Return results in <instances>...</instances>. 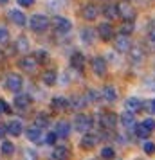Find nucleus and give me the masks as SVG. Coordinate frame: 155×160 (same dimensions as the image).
<instances>
[{"label":"nucleus","mask_w":155,"mask_h":160,"mask_svg":"<svg viewBox=\"0 0 155 160\" xmlns=\"http://www.w3.org/2000/svg\"><path fill=\"white\" fill-rule=\"evenodd\" d=\"M97 34H99V38H101V40H105V42L114 40V27H112L108 22L99 23V27H97Z\"/></svg>","instance_id":"obj_10"},{"label":"nucleus","mask_w":155,"mask_h":160,"mask_svg":"<svg viewBox=\"0 0 155 160\" xmlns=\"http://www.w3.org/2000/svg\"><path fill=\"white\" fill-rule=\"evenodd\" d=\"M22 87H23V79H22V76H20V74L9 72L8 76H6V88H8V90L18 94V92L22 90Z\"/></svg>","instance_id":"obj_2"},{"label":"nucleus","mask_w":155,"mask_h":160,"mask_svg":"<svg viewBox=\"0 0 155 160\" xmlns=\"http://www.w3.org/2000/svg\"><path fill=\"white\" fill-rule=\"evenodd\" d=\"M96 144H97V135H92V133H85L81 142H80V146L85 148V149H92Z\"/></svg>","instance_id":"obj_19"},{"label":"nucleus","mask_w":155,"mask_h":160,"mask_svg":"<svg viewBox=\"0 0 155 160\" xmlns=\"http://www.w3.org/2000/svg\"><path fill=\"white\" fill-rule=\"evenodd\" d=\"M6 133H8V124L0 122V138H4V137H6Z\"/></svg>","instance_id":"obj_45"},{"label":"nucleus","mask_w":155,"mask_h":160,"mask_svg":"<svg viewBox=\"0 0 155 160\" xmlns=\"http://www.w3.org/2000/svg\"><path fill=\"white\" fill-rule=\"evenodd\" d=\"M117 13L125 22H133V18H135V9L128 0H123L117 4Z\"/></svg>","instance_id":"obj_3"},{"label":"nucleus","mask_w":155,"mask_h":160,"mask_svg":"<svg viewBox=\"0 0 155 160\" xmlns=\"http://www.w3.org/2000/svg\"><path fill=\"white\" fill-rule=\"evenodd\" d=\"M34 126L40 128V130H42V128H47V126H49V117L44 115V113H38V115L34 117Z\"/></svg>","instance_id":"obj_31"},{"label":"nucleus","mask_w":155,"mask_h":160,"mask_svg":"<svg viewBox=\"0 0 155 160\" xmlns=\"http://www.w3.org/2000/svg\"><path fill=\"white\" fill-rule=\"evenodd\" d=\"M99 122H101V126H103L105 130H114L117 126V115L114 112H105L99 117Z\"/></svg>","instance_id":"obj_8"},{"label":"nucleus","mask_w":155,"mask_h":160,"mask_svg":"<svg viewBox=\"0 0 155 160\" xmlns=\"http://www.w3.org/2000/svg\"><path fill=\"white\" fill-rule=\"evenodd\" d=\"M128 54H130V61H132L133 65L142 63V59H144V52H142V49H132Z\"/></svg>","instance_id":"obj_27"},{"label":"nucleus","mask_w":155,"mask_h":160,"mask_svg":"<svg viewBox=\"0 0 155 160\" xmlns=\"http://www.w3.org/2000/svg\"><path fill=\"white\" fill-rule=\"evenodd\" d=\"M15 149H16L15 144H13V142H9V140H4L2 146H0V153H2L4 157H11V155L15 153Z\"/></svg>","instance_id":"obj_29"},{"label":"nucleus","mask_w":155,"mask_h":160,"mask_svg":"<svg viewBox=\"0 0 155 160\" xmlns=\"http://www.w3.org/2000/svg\"><path fill=\"white\" fill-rule=\"evenodd\" d=\"M8 2H9V0H0V6H6Z\"/></svg>","instance_id":"obj_47"},{"label":"nucleus","mask_w":155,"mask_h":160,"mask_svg":"<svg viewBox=\"0 0 155 160\" xmlns=\"http://www.w3.org/2000/svg\"><path fill=\"white\" fill-rule=\"evenodd\" d=\"M56 138H58L56 131H51V133H47V137H45V142H47V144H56Z\"/></svg>","instance_id":"obj_39"},{"label":"nucleus","mask_w":155,"mask_h":160,"mask_svg":"<svg viewBox=\"0 0 155 160\" xmlns=\"http://www.w3.org/2000/svg\"><path fill=\"white\" fill-rule=\"evenodd\" d=\"M85 104H87V97H85V95L76 94V95L70 97V108L72 110H83Z\"/></svg>","instance_id":"obj_20"},{"label":"nucleus","mask_w":155,"mask_h":160,"mask_svg":"<svg viewBox=\"0 0 155 160\" xmlns=\"http://www.w3.org/2000/svg\"><path fill=\"white\" fill-rule=\"evenodd\" d=\"M81 40H83V43H87V45L94 43V29L85 27V29L81 31Z\"/></svg>","instance_id":"obj_30"},{"label":"nucleus","mask_w":155,"mask_h":160,"mask_svg":"<svg viewBox=\"0 0 155 160\" xmlns=\"http://www.w3.org/2000/svg\"><path fill=\"white\" fill-rule=\"evenodd\" d=\"M142 126H144L148 131H153L155 130V121L153 119H146V121H142Z\"/></svg>","instance_id":"obj_40"},{"label":"nucleus","mask_w":155,"mask_h":160,"mask_svg":"<svg viewBox=\"0 0 155 160\" xmlns=\"http://www.w3.org/2000/svg\"><path fill=\"white\" fill-rule=\"evenodd\" d=\"M101 95H103L105 101H108V102H116L117 101V90H116V87H112V85H106V87L103 88Z\"/></svg>","instance_id":"obj_16"},{"label":"nucleus","mask_w":155,"mask_h":160,"mask_svg":"<svg viewBox=\"0 0 155 160\" xmlns=\"http://www.w3.org/2000/svg\"><path fill=\"white\" fill-rule=\"evenodd\" d=\"M16 2H18L22 8H31V6L34 4V0H16Z\"/></svg>","instance_id":"obj_44"},{"label":"nucleus","mask_w":155,"mask_h":160,"mask_svg":"<svg viewBox=\"0 0 155 160\" xmlns=\"http://www.w3.org/2000/svg\"><path fill=\"white\" fill-rule=\"evenodd\" d=\"M18 67L22 68L23 72L33 74V72H36L38 61H36V58H34V56H23V58L18 61Z\"/></svg>","instance_id":"obj_6"},{"label":"nucleus","mask_w":155,"mask_h":160,"mask_svg":"<svg viewBox=\"0 0 155 160\" xmlns=\"http://www.w3.org/2000/svg\"><path fill=\"white\" fill-rule=\"evenodd\" d=\"M9 42V31L6 27H0V45H6Z\"/></svg>","instance_id":"obj_36"},{"label":"nucleus","mask_w":155,"mask_h":160,"mask_svg":"<svg viewBox=\"0 0 155 160\" xmlns=\"http://www.w3.org/2000/svg\"><path fill=\"white\" fill-rule=\"evenodd\" d=\"M70 67L76 68V70H83V67H85V56H83L81 52H74L72 56H70Z\"/></svg>","instance_id":"obj_17"},{"label":"nucleus","mask_w":155,"mask_h":160,"mask_svg":"<svg viewBox=\"0 0 155 160\" xmlns=\"http://www.w3.org/2000/svg\"><path fill=\"white\" fill-rule=\"evenodd\" d=\"M121 34L123 36H128V34H132V31H133V22H125L123 25H121Z\"/></svg>","instance_id":"obj_35"},{"label":"nucleus","mask_w":155,"mask_h":160,"mask_svg":"<svg viewBox=\"0 0 155 160\" xmlns=\"http://www.w3.org/2000/svg\"><path fill=\"white\" fill-rule=\"evenodd\" d=\"M0 113H2V110H0Z\"/></svg>","instance_id":"obj_48"},{"label":"nucleus","mask_w":155,"mask_h":160,"mask_svg":"<svg viewBox=\"0 0 155 160\" xmlns=\"http://www.w3.org/2000/svg\"><path fill=\"white\" fill-rule=\"evenodd\" d=\"M148 40H150V42H155V27L153 29H150V32H148Z\"/></svg>","instance_id":"obj_46"},{"label":"nucleus","mask_w":155,"mask_h":160,"mask_svg":"<svg viewBox=\"0 0 155 160\" xmlns=\"http://www.w3.org/2000/svg\"><path fill=\"white\" fill-rule=\"evenodd\" d=\"M97 15H99V9H97V6H94V4H85L81 9V16L85 18V20H89V22H92V20H96Z\"/></svg>","instance_id":"obj_11"},{"label":"nucleus","mask_w":155,"mask_h":160,"mask_svg":"<svg viewBox=\"0 0 155 160\" xmlns=\"http://www.w3.org/2000/svg\"><path fill=\"white\" fill-rule=\"evenodd\" d=\"M31 101H33V99H31L29 94H16L13 102H15V106L18 110H25V108H29L31 106Z\"/></svg>","instance_id":"obj_14"},{"label":"nucleus","mask_w":155,"mask_h":160,"mask_svg":"<svg viewBox=\"0 0 155 160\" xmlns=\"http://www.w3.org/2000/svg\"><path fill=\"white\" fill-rule=\"evenodd\" d=\"M42 81H44L47 87L56 85V81H58V74H56V70H45V72L42 74Z\"/></svg>","instance_id":"obj_22"},{"label":"nucleus","mask_w":155,"mask_h":160,"mask_svg":"<svg viewBox=\"0 0 155 160\" xmlns=\"http://www.w3.org/2000/svg\"><path fill=\"white\" fill-rule=\"evenodd\" d=\"M144 153H146V155H155V144L153 142H146V144H144Z\"/></svg>","instance_id":"obj_41"},{"label":"nucleus","mask_w":155,"mask_h":160,"mask_svg":"<svg viewBox=\"0 0 155 160\" xmlns=\"http://www.w3.org/2000/svg\"><path fill=\"white\" fill-rule=\"evenodd\" d=\"M34 58H36L38 63H44V61H47L49 54H47L45 51H36V52H34Z\"/></svg>","instance_id":"obj_38"},{"label":"nucleus","mask_w":155,"mask_h":160,"mask_svg":"<svg viewBox=\"0 0 155 160\" xmlns=\"http://www.w3.org/2000/svg\"><path fill=\"white\" fill-rule=\"evenodd\" d=\"M108 20H114V18H117L119 13H117V6H114V4H106L103 8V11H101Z\"/></svg>","instance_id":"obj_26"},{"label":"nucleus","mask_w":155,"mask_h":160,"mask_svg":"<svg viewBox=\"0 0 155 160\" xmlns=\"http://www.w3.org/2000/svg\"><path fill=\"white\" fill-rule=\"evenodd\" d=\"M69 133H70V124L65 122V121H59L56 124V135L59 138H65V137H69Z\"/></svg>","instance_id":"obj_24"},{"label":"nucleus","mask_w":155,"mask_h":160,"mask_svg":"<svg viewBox=\"0 0 155 160\" xmlns=\"http://www.w3.org/2000/svg\"><path fill=\"white\" fill-rule=\"evenodd\" d=\"M85 97H87V101L97 102V101H99V99H101V94H99L97 90H94V88H90L89 92H87V95H85Z\"/></svg>","instance_id":"obj_33"},{"label":"nucleus","mask_w":155,"mask_h":160,"mask_svg":"<svg viewBox=\"0 0 155 160\" xmlns=\"http://www.w3.org/2000/svg\"><path fill=\"white\" fill-rule=\"evenodd\" d=\"M15 51L22 52V54H27V52H29V40H27V36H18L16 38Z\"/></svg>","instance_id":"obj_18"},{"label":"nucleus","mask_w":155,"mask_h":160,"mask_svg":"<svg viewBox=\"0 0 155 160\" xmlns=\"http://www.w3.org/2000/svg\"><path fill=\"white\" fill-rule=\"evenodd\" d=\"M90 65H92V70H94V74H96V76H99V78H103L105 74H106V70H108L106 59L101 58V56H96V58H92Z\"/></svg>","instance_id":"obj_7"},{"label":"nucleus","mask_w":155,"mask_h":160,"mask_svg":"<svg viewBox=\"0 0 155 160\" xmlns=\"http://www.w3.org/2000/svg\"><path fill=\"white\" fill-rule=\"evenodd\" d=\"M25 137L29 138L31 142H34V144H42V142H44L42 130H40V128H36V126H31V128H27V131H25Z\"/></svg>","instance_id":"obj_12"},{"label":"nucleus","mask_w":155,"mask_h":160,"mask_svg":"<svg viewBox=\"0 0 155 160\" xmlns=\"http://www.w3.org/2000/svg\"><path fill=\"white\" fill-rule=\"evenodd\" d=\"M144 108H146V112H150V113H153L155 115V99L144 102Z\"/></svg>","instance_id":"obj_42"},{"label":"nucleus","mask_w":155,"mask_h":160,"mask_svg":"<svg viewBox=\"0 0 155 160\" xmlns=\"http://www.w3.org/2000/svg\"><path fill=\"white\" fill-rule=\"evenodd\" d=\"M38 155L34 149H23V160H36Z\"/></svg>","instance_id":"obj_37"},{"label":"nucleus","mask_w":155,"mask_h":160,"mask_svg":"<svg viewBox=\"0 0 155 160\" xmlns=\"http://www.w3.org/2000/svg\"><path fill=\"white\" fill-rule=\"evenodd\" d=\"M148 135H150V131H148L142 124H137V126H135V137L137 138H146Z\"/></svg>","instance_id":"obj_34"},{"label":"nucleus","mask_w":155,"mask_h":160,"mask_svg":"<svg viewBox=\"0 0 155 160\" xmlns=\"http://www.w3.org/2000/svg\"><path fill=\"white\" fill-rule=\"evenodd\" d=\"M51 23L52 22L45 15H33L29 18V27H31V31H34V32H45V31L49 29Z\"/></svg>","instance_id":"obj_1"},{"label":"nucleus","mask_w":155,"mask_h":160,"mask_svg":"<svg viewBox=\"0 0 155 160\" xmlns=\"http://www.w3.org/2000/svg\"><path fill=\"white\" fill-rule=\"evenodd\" d=\"M0 108H2V112H4V113H11V112H13V110H11V106H9L4 99H0Z\"/></svg>","instance_id":"obj_43"},{"label":"nucleus","mask_w":155,"mask_h":160,"mask_svg":"<svg viewBox=\"0 0 155 160\" xmlns=\"http://www.w3.org/2000/svg\"><path fill=\"white\" fill-rule=\"evenodd\" d=\"M125 106H126V112H130V113H135V112H139V110H141L142 102H141L137 97H130V99H126Z\"/></svg>","instance_id":"obj_23"},{"label":"nucleus","mask_w":155,"mask_h":160,"mask_svg":"<svg viewBox=\"0 0 155 160\" xmlns=\"http://www.w3.org/2000/svg\"><path fill=\"white\" fill-rule=\"evenodd\" d=\"M22 122L20 121H11L8 122V133L9 135H13V137H18V135H22Z\"/></svg>","instance_id":"obj_25"},{"label":"nucleus","mask_w":155,"mask_h":160,"mask_svg":"<svg viewBox=\"0 0 155 160\" xmlns=\"http://www.w3.org/2000/svg\"><path fill=\"white\" fill-rule=\"evenodd\" d=\"M114 47L117 52H130L132 51V43H130V38L128 36H121L119 38H114Z\"/></svg>","instance_id":"obj_9"},{"label":"nucleus","mask_w":155,"mask_h":160,"mask_svg":"<svg viewBox=\"0 0 155 160\" xmlns=\"http://www.w3.org/2000/svg\"><path fill=\"white\" fill-rule=\"evenodd\" d=\"M90 126H92V119H90L89 115H85V113H78V115L74 117V128H76L78 131L85 133V131L90 130Z\"/></svg>","instance_id":"obj_5"},{"label":"nucleus","mask_w":155,"mask_h":160,"mask_svg":"<svg viewBox=\"0 0 155 160\" xmlns=\"http://www.w3.org/2000/svg\"><path fill=\"white\" fill-rule=\"evenodd\" d=\"M51 106L54 110L61 112V110H65V108H69V106H70V99H65V97H61V95H56V97H52Z\"/></svg>","instance_id":"obj_15"},{"label":"nucleus","mask_w":155,"mask_h":160,"mask_svg":"<svg viewBox=\"0 0 155 160\" xmlns=\"http://www.w3.org/2000/svg\"><path fill=\"white\" fill-rule=\"evenodd\" d=\"M69 155H70V151H69L67 146H56L54 151H52V158L54 160H67Z\"/></svg>","instance_id":"obj_21"},{"label":"nucleus","mask_w":155,"mask_h":160,"mask_svg":"<svg viewBox=\"0 0 155 160\" xmlns=\"http://www.w3.org/2000/svg\"><path fill=\"white\" fill-rule=\"evenodd\" d=\"M52 27H54L56 32L65 34V32H69V31L72 29V22L69 18H65V16H54L52 18Z\"/></svg>","instance_id":"obj_4"},{"label":"nucleus","mask_w":155,"mask_h":160,"mask_svg":"<svg viewBox=\"0 0 155 160\" xmlns=\"http://www.w3.org/2000/svg\"><path fill=\"white\" fill-rule=\"evenodd\" d=\"M119 121H121V124H123L125 128H130V126L135 124V117H133V113H130V112H125V113H121Z\"/></svg>","instance_id":"obj_28"},{"label":"nucleus","mask_w":155,"mask_h":160,"mask_svg":"<svg viewBox=\"0 0 155 160\" xmlns=\"http://www.w3.org/2000/svg\"><path fill=\"white\" fill-rule=\"evenodd\" d=\"M9 18H11V22L18 25V27H23V25H27V16L23 15L22 11H18V9H13V11H9Z\"/></svg>","instance_id":"obj_13"},{"label":"nucleus","mask_w":155,"mask_h":160,"mask_svg":"<svg viewBox=\"0 0 155 160\" xmlns=\"http://www.w3.org/2000/svg\"><path fill=\"white\" fill-rule=\"evenodd\" d=\"M101 157H103L105 160L116 158V151H114V148H110V146H105L103 149H101Z\"/></svg>","instance_id":"obj_32"}]
</instances>
